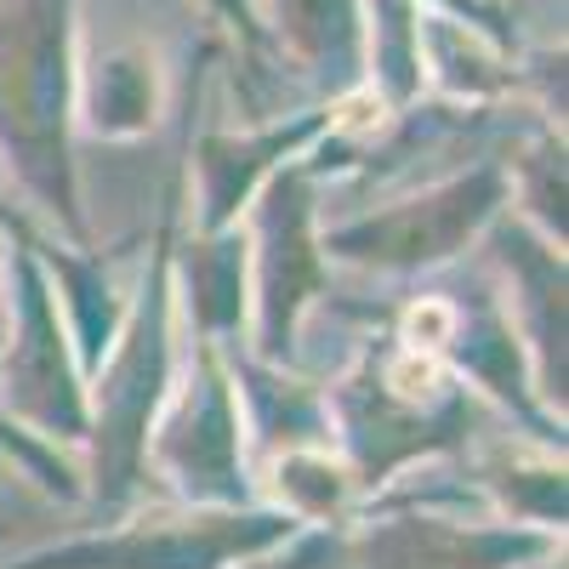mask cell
<instances>
[{
  "label": "cell",
  "mask_w": 569,
  "mask_h": 569,
  "mask_svg": "<svg viewBox=\"0 0 569 569\" xmlns=\"http://www.w3.org/2000/svg\"><path fill=\"white\" fill-rule=\"evenodd\" d=\"M353 479L342 467H330L325 450H308V445H291L279 456V496L297 518H330L342 501H348Z\"/></svg>",
  "instance_id": "6"
},
{
  "label": "cell",
  "mask_w": 569,
  "mask_h": 569,
  "mask_svg": "<svg viewBox=\"0 0 569 569\" xmlns=\"http://www.w3.org/2000/svg\"><path fill=\"white\" fill-rule=\"evenodd\" d=\"M490 206H496V182L472 177V182L427 194L405 211H388V217H370V222L330 233V246L365 268H433V262L456 257V246L490 217Z\"/></svg>",
  "instance_id": "2"
},
{
  "label": "cell",
  "mask_w": 569,
  "mask_h": 569,
  "mask_svg": "<svg viewBox=\"0 0 569 569\" xmlns=\"http://www.w3.org/2000/svg\"><path fill=\"white\" fill-rule=\"evenodd\" d=\"M547 541L507 530H467L445 518H388L365 536V569H512Z\"/></svg>",
  "instance_id": "4"
},
{
  "label": "cell",
  "mask_w": 569,
  "mask_h": 569,
  "mask_svg": "<svg viewBox=\"0 0 569 569\" xmlns=\"http://www.w3.org/2000/svg\"><path fill=\"white\" fill-rule=\"evenodd\" d=\"M279 536H291V518H240V512H206V518H142L114 541H80L63 552L29 558L23 569H228L233 558L268 552Z\"/></svg>",
  "instance_id": "1"
},
{
  "label": "cell",
  "mask_w": 569,
  "mask_h": 569,
  "mask_svg": "<svg viewBox=\"0 0 569 569\" xmlns=\"http://www.w3.org/2000/svg\"><path fill=\"white\" fill-rule=\"evenodd\" d=\"M273 251L262 262V353H279L291 337V319L313 291V251H308V206L297 182H279L273 194Z\"/></svg>",
  "instance_id": "5"
},
{
  "label": "cell",
  "mask_w": 569,
  "mask_h": 569,
  "mask_svg": "<svg viewBox=\"0 0 569 569\" xmlns=\"http://www.w3.org/2000/svg\"><path fill=\"white\" fill-rule=\"evenodd\" d=\"M18 399V410L40 427H52V439H74L86 405L69 382V365L58 348V319L46 308V284L40 273H23V325H18V348L7 359V405Z\"/></svg>",
  "instance_id": "3"
}]
</instances>
